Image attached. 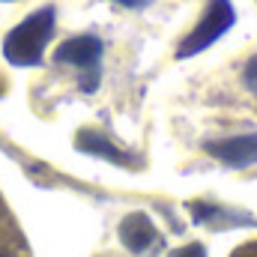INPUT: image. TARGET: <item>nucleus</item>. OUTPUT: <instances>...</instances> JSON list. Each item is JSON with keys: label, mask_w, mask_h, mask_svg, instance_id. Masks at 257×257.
Returning <instances> with one entry per match:
<instances>
[{"label": "nucleus", "mask_w": 257, "mask_h": 257, "mask_svg": "<svg viewBox=\"0 0 257 257\" xmlns=\"http://www.w3.org/2000/svg\"><path fill=\"white\" fill-rule=\"evenodd\" d=\"M54 33V6H42L33 15H27L15 30L3 39V54L15 66H36L45 54V45Z\"/></svg>", "instance_id": "obj_1"}, {"label": "nucleus", "mask_w": 257, "mask_h": 257, "mask_svg": "<svg viewBox=\"0 0 257 257\" xmlns=\"http://www.w3.org/2000/svg\"><path fill=\"white\" fill-rule=\"evenodd\" d=\"M233 21H236V12H233L230 0H209V6H206V12H203L200 24L194 27L183 42H180L177 57H180V60H186V57H194V54L206 51L215 39H221V36L233 27Z\"/></svg>", "instance_id": "obj_2"}, {"label": "nucleus", "mask_w": 257, "mask_h": 257, "mask_svg": "<svg viewBox=\"0 0 257 257\" xmlns=\"http://www.w3.org/2000/svg\"><path fill=\"white\" fill-rule=\"evenodd\" d=\"M206 153L227 168H251L257 165V135H230L218 141H206Z\"/></svg>", "instance_id": "obj_3"}, {"label": "nucleus", "mask_w": 257, "mask_h": 257, "mask_svg": "<svg viewBox=\"0 0 257 257\" xmlns=\"http://www.w3.org/2000/svg\"><path fill=\"white\" fill-rule=\"evenodd\" d=\"M54 60L78 69H96L102 60V39L96 36H72L54 51Z\"/></svg>", "instance_id": "obj_4"}, {"label": "nucleus", "mask_w": 257, "mask_h": 257, "mask_svg": "<svg viewBox=\"0 0 257 257\" xmlns=\"http://www.w3.org/2000/svg\"><path fill=\"white\" fill-rule=\"evenodd\" d=\"M159 239L156 224L150 221V215L144 212H128L126 218L120 221V242L126 245L132 254H144L150 251V245Z\"/></svg>", "instance_id": "obj_5"}, {"label": "nucleus", "mask_w": 257, "mask_h": 257, "mask_svg": "<svg viewBox=\"0 0 257 257\" xmlns=\"http://www.w3.org/2000/svg\"><path fill=\"white\" fill-rule=\"evenodd\" d=\"M192 215L197 224H209L215 230H224V227H236V224H245L251 227L254 218L248 212H233L227 206H215V203H192Z\"/></svg>", "instance_id": "obj_6"}, {"label": "nucleus", "mask_w": 257, "mask_h": 257, "mask_svg": "<svg viewBox=\"0 0 257 257\" xmlns=\"http://www.w3.org/2000/svg\"><path fill=\"white\" fill-rule=\"evenodd\" d=\"M78 150H84V153H90V156H102V159H108V162L128 165L126 156H123L105 135H99V132H81V135H78Z\"/></svg>", "instance_id": "obj_7"}, {"label": "nucleus", "mask_w": 257, "mask_h": 257, "mask_svg": "<svg viewBox=\"0 0 257 257\" xmlns=\"http://www.w3.org/2000/svg\"><path fill=\"white\" fill-rule=\"evenodd\" d=\"M242 78H245V87L251 90L257 96V54L248 60V66H245V72H242Z\"/></svg>", "instance_id": "obj_8"}, {"label": "nucleus", "mask_w": 257, "mask_h": 257, "mask_svg": "<svg viewBox=\"0 0 257 257\" xmlns=\"http://www.w3.org/2000/svg\"><path fill=\"white\" fill-rule=\"evenodd\" d=\"M171 257H206V248L200 242H192V245H183V248L171 251Z\"/></svg>", "instance_id": "obj_9"}, {"label": "nucleus", "mask_w": 257, "mask_h": 257, "mask_svg": "<svg viewBox=\"0 0 257 257\" xmlns=\"http://www.w3.org/2000/svg\"><path fill=\"white\" fill-rule=\"evenodd\" d=\"M233 257H257V242H248V245H242L239 251H233Z\"/></svg>", "instance_id": "obj_10"}, {"label": "nucleus", "mask_w": 257, "mask_h": 257, "mask_svg": "<svg viewBox=\"0 0 257 257\" xmlns=\"http://www.w3.org/2000/svg\"><path fill=\"white\" fill-rule=\"evenodd\" d=\"M117 3H123L128 9H144V6H150V0H117Z\"/></svg>", "instance_id": "obj_11"}, {"label": "nucleus", "mask_w": 257, "mask_h": 257, "mask_svg": "<svg viewBox=\"0 0 257 257\" xmlns=\"http://www.w3.org/2000/svg\"><path fill=\"white\" fill-rule=\"evenodd\" d=\"M3 3H9V0H3Z\"/></svg>", "instance_id": "obj_12"}]
</instances>
